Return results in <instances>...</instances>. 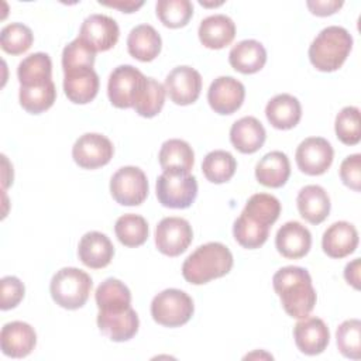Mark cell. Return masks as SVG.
I'll return each mask as SVG.
<instances>
[{"label": "cell", "mask_w": 361, "mask_h": 361, "mask_svg": "<svg viewBox=\"0 0 361 361\" xmlns=\"http://www.w3.org/2000/svg\"><path fill=\"white\" fill-rule=\"evenodd\" d=\"M235 169V158L224 149H216L209 152L202 162L203 175L212 183L228 182L234 176Z\"/></svg>", "instance_id": "obj_33"}, {"label": "cell", "mask_w": 361, "mask_h": 361, "mask_svg": "<svg viewBox=\"0 0 361 361\" xmlns=\"http://www.w3.org/2000/svg\"><path fill=\"white\" fill-rule=\"evenodd\" d=\"M94 59L96 52L78 37L62 51V69L69 71L76 68H93Z\"/></svg>", "instance_id": "obj_42"}, {"label": "cell", "mask_w": 361, "mask_h": 361, "mask_svg": "<svg viewBox=\"0 0 361 361\" xmlns=\"http://www.w3.org/2000/svg\"><path fill=\"white\" fill-rule=\"evenodd\" d=\"M114 154L111 141L99 133L80 135L72 147V158L83 169H96L110 162Z\"/></svg>", "instance_id": "obj_9"}, {"label": "cell", "mask_w": 361, "mask_h": 361, "mask_svg": "<svg viewBox=\"0 0 361 361\" xmlns=\"http://www.w3.org/2000/svg\"><path fill=\"white\" fill-rule=\"evenodd\" d=\"M164 87L175 104L188 106L200 96L202 76L190 66H176L166 75Z\"/></svg>", "instance_id": "obj_13"}, {"label": "cell", "mask_w": 361, "mask_h": 361, "mask_svg": "<svg viewBox=\"0 0 361 361\" xmlns=\"http://www.w3.org/2000/svg\"><path fill=\"white\" fill-rule=\"evenodd\" d=\"M360 269H361L360 258L353 259L344 268V278H345V281L350 285H353L355 289H360Z\"/></svg>", "instance_id": "obj_46"}, {"label": "cell", "mask_w": 361, "mask_h": 361, "mask_svg": "<svg viewBox=\"0 0 361 361\" xmlns=\"http://www.w3.org/2000/svg\"><path fill=\"white\" fill-rule=\"evenodd\" d=\"M233 235L235 241L248 250H255L264 245L269 235V227L261 226L244 214H240L233 226Z\"/></svg>", "instance_id": "obj_37"}, {"label": "cell", "mask_w": 361, "mask_h": 361, "mask_svg": "<svg viewBox=\"0 0 361 361\" xmlns=\"http://www.w3.org/2000/svg\"><path fill=\"white\" fill-rule=\"evenodd\" d=\"M32 41V31L21 23L7 24L0 32L1 49L10 55H21L27 52L31 48Z\"/></svg>", "instance_id": "obj_38"}, {"label": "cell", "mask_w": 361, "mask_h": 361, "mask_svg": "<svg viewBox=\"0 0 361 361\" xmlns=\"http://www.w3.org/2000/svg\"><path fill=\"white\" fill-rule=\"evenodd\" d=\"M158 159L164 171L190 172L195 164V152L186 141L172 138L161 145Z\"/></svg>", "instance_id": "obj_30"}, {"label": "cell", "mask_w": 361, "mask_h": 361, "mask_svg": "<svg viewBox=\"0 0 361 361\" xmlns=\"http://www.w3.org/2000/svg\"><path fill=\"white\" fill-rule=\"evenodd\" d=\"M63 92L75 104L90 103L99 92V76L93 68L63 71Z\"/></svg>", "instance_id": "obj_18"}, {"label": "cell", "mask_w": 361, "mask_h": 361, "mask_svg": "<svg viewBox=\"0 0 361 361\" xmlns=\"http://www.w3.org/2000/svg\"><path fill=\"white\" fill-rule=\"evenodd\" d=\"M18 99L21 107L25 111L31 114H39L52 107L56 99V89L52 80L41 86H20Z\"/></svg>", "instance_id": "obj_35"}, {"label": "cell", "mask_w": 361, "mask_h": 361, "mask_svg": "<svg viewBox=\"0 0 361 361\" xmlns=\"http://www.w3.org/2000/svg\"><path fill=\"white\" fill-rule=\"evenodd\" d=\"M290 175V162L282 151L265 154L255 166L257 180L267 188H281Z\"/></svg>", "instance_id": "obj_28"}, {"label": "cell", "mask_w": 361, "mask_h": 361, "mask_svg": "<svg viewBox=\"0 0 361 361\" xmlns=\"http://www.w3.org/2000/svg\"><path fill=\"white\" fill-rule=\"evenodd\" d=\"M37 344L35 330L25 322L6 323L0 333V345L4 355L23 358L32 353Z\"/></svg>", "instance_id": "obj_17"}, {"label": "cell", "mask_w": 361, "mask_h": 361, "mask_svg": "<svg viewBox=\"0 0 361 361\" xmlns=\"http://www.w3.org/2000/svg\"><path fill=\"white\" fill-rule=\"evenodd\" d=\"M0 286H1V300H0L1 310L13 309L23 300L25 288H24V283L17 276L7 275L1 278Z\"/></svg>", "instance_id": "obj_43"}, {"label": "cell", "mask_w": 361, "mask_h": 361, "mask_svg": "<svg viewBox=\"0 0 361 361\" xmlns=\"http://www.w3.org/2000/svg\"><path fill=\"white\" fill-rule=\"evenodd\" d=\"M299 214L310 224L323 223L330 213V197L319 185H307L302 188L296 197Z\"/></svg>", "instance_id": "obj_24"}, {"label": "cell", "mask_w": 361, "mask_h": 361, "mask_svg": "<svg viewBox=\"0 0 361 361\" xmlns=\"http://www.w3.org/2000/svg\"><path fill=\"white\" fill-rule=\"evenodd\" d=\"M97 327L111 341L121 343L133 338L140 327L138 314L130 306L118 312H102L97 313Z\"/></svg>", "instance_id": "obj_16"}, {"label": "cell", "mask_w": 361, "mask_h": 361, "mask_svg": "<svg viewBox=\"0 0 361 361\" xmlns=\"http://www.w3.org/2000/svg\"><path fill=\"white\" fill-rule=\"evenodd\" d=\"M274 290L281 299L283 310L295 319H303L313 310L317 296L310 274L302 267H283L272 278Z\"/></svg>", "instance_id": "obj_1"}, {"label": "cell", "mask_w": 361, "mask_h": 361, "mask_svg": "<svg viewBox=\"0 0 361 361\" xmlns=\"http://www.w3.org/2000/svg\"><path fill=\"white\" fill-rule=\"evenodd\" d=\"M78 255L83 265L92 269H100L111 262L114 247L106 234L100 231H89L79 241Z\"/></svg>", "instance_id": "obj_20"}, {"label": "cell", "mask_w": 361, "mask_h": 361, "mask_svg": "<svg viewBox=\"0 0 361 361\" xmlns=\"http://www.w3.org/2000/svg\"><path fill=\"white\" fill-rule=\"evenodd\" d=\"M20 86H41L51 82L52 61L45 52H35L25 56L17 68Z\"/></svg>", "instance_id": "obj_29"}, {"label": "cell", "mask_w": 361, "mask_h": 361, "mask_svg": "<svg viewBox=\"0 0 361 361\" xmlns=\"http://www.w3.org/2000/svg\"><path fill=\"white\" fill-rule=\"evenodd\" d=\"M165 87L154 78H147V85L138 102L134 106V110L145 118L155 117L164 107L165 103Z\"/></svg>", "instance_id": "obj_41"}, {"label": "cell", "mask_w": 361, "mask_h": 361, "mask_svg": "<svg viewBox=\"0 0 361 361\" xmlns=\"http://www.w3.org/2000/svg\"><path fill=\"white\" fill-rule=\"evenodd\" d=\"M120 37V28L114 18L104 14H90L79 30V38L94 52L111 49Z\"/></svg>", "instance_id": "obj_12"}, {"label": "cell", "mask_w": 361, "mask_h": 361, "mask_svg": "<svg viewBox=\"0 0 361 361\" xmlns=\"http://www.w3.org/2000/svg\"><path fill=\"white\" fill-rule=\"evenodd\" d=\"M307 8L312 14L319 17L331 16L343 7V1L338 0H309L306 1Z\"/></svg>", "instance_id": "obj_45"}, {"label": "cell", "mask_w": 361, "mask_h": 361, "mask_svg": "<svg viewBox=\"0 0 361 361\" xmlns=\"http://www.w3.org/2000/svg\"><path fill=\"white\" fill-rule=\"evenodd\" d=\"M358 231L348 221H336L323 233L322 247L330 258H344L355 251Z\"/></svg>", "instance_id": "obj_21"}, {"label": "cell", "mask_w": 361, "mask_h": 361, "mask_svg": "<svg viewBox=\"0 0 361 361\" xmlns=\"http://www.w3.org/2000/svg\"><path fill=\"white\" fill-rule=\"evenodd\" d=\"M296 347L306 355L323 353L330 341V331L326 323L316 316H306L293 327Z\"/></svg>", "instance_id": "obj_15"}, {"label": "cell", "mask_w": 361, "mask_h": 361, "mask_svg": "<svg viewBox=\"0 0 361 361\" xmlns=\"http://www.w3.org/2000/svg\"><path fill=\"white\" fill-rule=\"evenodd\" d=\"M92 286V278L85 271L66 267L56 271L52 276L49 292L56 305L68 310H75L87 302Z\"/></svg>", "instance_id": "obj_4"}, {"label": "cell", "mask_w": 361, "mask_h": 361, "mask_svg": "<svg viewBox=\"0 0 361 361\" xmlns=\"http://www.w3.org/2000/svg\"><path fill=\"white\" fill-rule=\"evenodd\" d=\"M96 305L102 312H118L131 306L130 289L116 278L103 281L94 293Z\"/></svg>", "instance_id": "obj_31"}, {"label": "cell", "mask_w": 361, "mask_h": 361, "mask_svg": "<svg viewBox=\"0 0 361 361\" xmlns=\"http://www.w3.org/2000/svg\"><path fill=\"white\" fill-rule=\"evenodd\" d=\"M353 48L351 34L338 25L323 28L309 47L310 63L320 72H334L345 62Z\"/></svg>", "instance_id": "obj_3"}, {"label": "cell", "mask_w": 361, "mask_h": 361, "mask_svg": "<svg viewBox=\"0 0 361 361\" xmlns=\"http://www.w3.org/2000/svg\"><path fill=\"white\" fill-rule=\"evenodd\" d=\"M193 240L192 226L182 217H165L155 228V245L168 257H178L188 250Z\"/></svg>", "instance_id": "obj_10"}, {"label": "cell", "mask_w": 361, "mask_h": 361, "mask_svg": "<svg viewBox=\"0 0 361 361\" xmlns=\"http://www.w3.org/2000/svg\"><path fill=\"white\" fill-rule=\"evenodd\" d=\"M265 116L272 127L278 130H290L300 121L302 106L295 96L281 93L267 103Z\"/></svg>", "instance_id": "obj_25"}, {"label": "cell", "mask_w": 361, "mask_h": 361, "mask_svg": "<svg viewBox=\"0 0 361 361\" xmlns=\"http://www.w3.org/2000/svg\"><path fill=\"white\" fill-rule=\"evenodd\" d=\"M199 39L209 49H221L230 45L235 37V24L226 14H213L200 21Z\"/></svg>", "instance_id": "obj_22"}, {"label": "cell", "mask_w": 361, "mask_h": 361, "mask_svg": "<svg viewBox=\"0 0 361 361\" xmlns=\"http://www.w3.org/2000/svg\"><path fill=\"white\" fill-rule=\"evenodd\" d=\"M161 47V35L149 24H140L134 27L127 38L128 54L141 62L154 61L159 55Z\"/></svg>", "instance_id": "obj_27"}, {"label": "cell", "mask_w": 361, "mask_h": 361, "mask_svg": "<svg viewBox=\"0 0 361 361\" xmlns=\"http://www.w3.org/2000/svg\"><path fill=\"white\" fill-rule=\"evenodd\" d=\"M197 196V180L190 172L164 171L157 179V197L164 207L188 209Z\"/></svg>", "instance_id": "obj_5"}, {"label": "cell", "mask_w": 361, "mask_h": 361, "mask_svg": "<svg viewBox=\"0 0 361 361\" xmlns=\"http://www.w3.org/2000/svg\"><path fill=\"white\" fill-rule=\"evenodd\" d=\"M157 17L168 28L185 27L193 16V6L189 0H158Z\"/></svg>", "instance_id": "obj_36"}, {"label": "cell", "mask_w": 361, "mask_h": 361, "mask_svg": "<svg viewBox=\"0 0 361 361\" xmlns=\"http://www.w3.org/2000/svg\"><path fill=\"white\" fill-rule=\"evenodd\" d=\"M114 231L116 237L123 245L138 247L142 245L148 238V223L140 214L127 213L117 219Z\"/></svg>", "instance_id": "obj_34"}, {"label": "cell", "mask_w": 361, "mask_h": 361, "mask_svg": "<svg viewBox=\"0 0 361 361\" xmlns=\"http://www.w3.org/2000/svg\"><path fill=\"white\" fill-rule=\"evenodd\" d=\"M195 306L192 298L175 288L165 289L154 296L151 302L152 319L165 327H180L193 316Z\"/></svg>", "instance_id": "obj_6"}, {"label": "cell", "mask_w": 361, "mask_h": 361, "mask_svg": "<svg viewBox=\"0 0 361 361\" xmlns=\"http://www.w3.org/2000/svg\"><path fill=\"white\" fill-rule=\"evenodd\" d=\"M336 341L338 351L351 360L361 357V322L350 319L343 322L336 331Z\"/></svg>", "instance_id": "obj_40"}, {"label": "cell", "mask_w": 361, "mask_h": 361, "mask_svg": "<svg viewBox=\"0 0 361 361\" xmlns=\"http://www.w3.org/2000/svg\"><path fill=\"white\" fill-rule=\"evenodd\" d=\"M241 214L261 226L271 227L281 214V202L274 195L255 193L247 200Z\"/></svg>", "instance_id": "obj_32"}, {"label": "cell", "mask_w": 361, "mask_h": 361, "mask_svg": "<svg viewBox=\"0 0 361 361\" xmlns=\"http://www.w3.org/2000/svg\"><path fill=\"white\" fill-rule=\"evenodd\" d=\"M334 151L331 144L323 137L305 138L296 148L295 159L298 168L310 176L324 173L333 162Z\"/></svg>", "instance_id": "obj_11"}, {"label": "cell", "mask_w": 361, "mask_h": 361, "mask_svg": "<svg viewBox=\"0 0 361 361\" xmlns=\"http://www.w3.org/2000/svg\"><path fill=\"white\" fill-rule=\"evenodd\" d=\"M147 85V76L133 65H120L109 76L107 94L114 107H134Z\"/></svg>", "instance_id": "obj_7"}, {"label": "cell", "mask_w": 361, "mask_h": 361, "mask_svg": "<svg viewBox=\"0 0 361 361\" xmlns=\"http://www.w3.org/2000/svg\"><path fill=\"white\" fill-rule=\"evenodd\" d=\"M267 133L261 121L252 116L237 120L230 128V141L233 147L243 154L257 152L265 142Z\"/></svg>", "instance_id": "obj_23"}, {"label": "cell", "mask_w": 361, "mask_h": 361, "mask_svg": "<svg viewBox=\"0 0 361 361\" xmlns=\"http://www.w3.org/2000/svg\"><path fill=\"white\" fill-rule=\"evenodd\" d=\"M340 178L354 192L361 190V155H348L340 165Z\"/></svg>", "instance_id": "obj_44"}, {"label": "cell", "mask_w": 361, "mask_h": 361, "mask_svg": "<svg viewBox=\"0 0 361 361\" xmlns=\"http://www.w3.org/2000/svg\"><path fill=\"white\" fill-rule=\"evenodd\" d=\"M245 97L244 85L233 76L216 78L207 90V102L217 114H233L235 113Z\"/></svg>", "instance_id": "obj_14"}, {"label": "cell", "mask_w": 361, "mask_h": 361, "mask_svg": "<svg viewBox=\"0 0 361 361\" xmlns=\"http://www.w3.org/2000/svg\"><path fill=\"white\" fill-rule=\"evenodd\" d=\"M275 247L285 258H302L312 247V234L299 221H286L275 235Z\"/></svg>", "instance_id": "obj_19"}, {"label": "cell", "mask_w": 361, "mask_h": 361, "mask_svg": "<svg viewBox=\"0 0 361 361\" xmlns=\"http://www.w3.org/2000/svg\"><path fill=\"white\" fill-rule=\"evenodd\" d=\"M99 4L113 7V8H118L123 13H134L144 4V1H123V0H120V1H102L100 0Z\"/></svg>", "instance_id": "obj_47"}, {"label": "cell", "mask_w": 361, "mask_h": 361, "mask_svg": "<svg viewBox=\"0 0 361 361\" xmlns=\"http://www.w3.org/2000/svg\"><path fill=\"white\" fill-rule=\"evenodd\" d=\"M334 131L337 138L345 145H355L361 140L360 109L355 106H345L336 116Z\"/></svg>", "instance_id": "obj_39"}, {"label": "cell", "mask_w": 361, "mask_h": 361, "mask_svg": "<svg viewBox=\"0 0 361 361\" xmlns=\"http://www.w3.org/2000/svg\"><path fill=\"white\" fill-rule=\"evenodd\" d=\"M231 251L221 243H206L199 245L182 265L185 281L193 285H203L227 275L233 268Z\"/></svg>", "instance_id": "obj_2"}, {"label": "cell", "mask_w": 361, "mask_h": 361, "mask_svg": "<svg viewBox=\"0 0 361 361\" xmlns=\"http://www.w3.org/2000/svg\"><path fill=\"white\" fill-rule=\"evenodd\" d=\"M148 179L138 166H123L110 179V193L123 206H138L148 196Z\"/></svg>", "instance_id": "obj_8"}, {"label": "cell", "mask_w": 361, "mask_h": 361, "mask_svg": "<svg viewBox=\"0 0 361 361\" xmlns=\"http://www.w3.org/2000/svg\"><path fill=\"white\" fill-rule=\"evenodd\" d=\"M228 62L237 72L251 75L264 68L267 62V51L259 41L243 39L230 49Z\"/></svg>", "instance_id": "obj_26"}]
</instances>
